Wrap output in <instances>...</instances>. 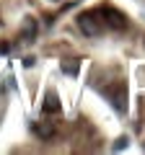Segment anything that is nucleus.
Listing matches in <instances>:
<instances>
[{
  "label": "nucleus",
  "instance_id": "8",
  "mask_svg": "<svg viewBox=\"0 0 145 155\" xmlns=\"http://www.w3.org/2000/svg\"><path fill=\"white\" fill-rule=\"evenodd\" d=\"M122 147H127V137H119L117 142H114V150H122Z\"/></svg>",
  "mask_w": 145,
  "mask_h": 155
},
{
  "label": "nucleus",
  "instance_id": "1",
  "mask_svg": "<svg viewBox=\"0 0 145 155\" xmlns=\"http://www.w3.org/2000/svg\"><path fill=\"white\" fill-rule=\"evenodd\" d=\"M75 23H78V28L86 34V36H99V34H101V18H99L96 11L80 13V16L75 18Z\"/></svg>",
  "mask_w": 145,
  "mask_h": 155
},
{
  "label": "nucleus",
  "instance_id": "7",
  "mask_svg": "<svg viewBox=\"0 0 145 155\" xmlns=\"http://www.w3.org/2000/svg\"><path fill=\"white\" fill-rule=\"evenodd\" d=\"M62 72H67V75H75L78 72V60H67V62H62Z\"/></svg>",
  "mask_w": 145,
  "mask_h": 155
},
{
  "label": "nucleus",
  "instance_id": "5",
  "mask_svg": "<svg viewBox=\"0 0 145 155\" xmlns=\"http://www.w3.org/2000/svg\"><path fill=\"white\" fill-rule=\"evenodd\" d=\"M60 109H62V104H60V98H57V93L55 91H47L44 104H42V111H44V114H57Z\"/></svg>",
  "mask_w": 145,
  "mask_h": 155
},
{
  "label": "nucleus",
  "instance_id": "3",
  "mask_svg": "<svg viewBox=\"0 0 145 155\" xmlns=\"http://www.w3.org/2000/svg\"><path fill=\"white\" fill-rule=\"evenodd\" d=\"M106 96L112 98V106L117 111H127V88H124V83H117L114 88H109Z\"/></svg>",
  "mask_w": 145,
  "mask_h": 155
},
{
  "label": "nucleus",
  "instance_id": "6",
  "mask_svg": "<svg viewBox=\"0 0 145 155\" xmlns=\"http://www.w3.org/2000/svg\"><path fill=\"white\" fill-rule=\"evenodd\" d=\"M34 132H36V137H42V140H52L57 134V129H55L52 122H39L36 127H34Z\"/></svg>",
  "mask_w": 145,
  "mask_h": 155
},
{
  "label": "nucleus",
  "instance_id": "4",
  "mask_svg": "<svg viewBox=\"0 0 145 155\" xmlns=\"http://www.w3.org/2000/svg\"><path fill=\"white\" fill-rule=\"evenodd\" d=\"M36 28H39V26H36V18L26 16L21 21V39H23V41H34V39H36Z\"/></svg>",
  "mask_w": 145,
  "mask_h": 155
},
{
  "label": "nucleus",
  "instance_id": "9",
  "mask_svg": "<svg viewBox=\"0 0 145 155\" xmlns=\"http://www.w3.org/2000/svg\"><path fill=\"white\" fill-rule=\"evenodd\" d=\"M0 52H3V54H5V52H8V44H0Z\"/></svg>",
  "mask_w": 145,
  "mask_h": 155
},
{
  "label": "nucleus",
  "instance_id": "2",
  "mask_svg": "<svg viewBox=\"0 0 145 155\" xmlns=\"http://www.w3.org/2000/svg\"><path fill=\"white\" fill-rule=\"evenodd\" d=\"M99 13L104 16V23H106L109 28H114V31L127 28V16H124L122 11H117V8H112V5H101Z\"/></svg>",
  "mask_w": 145,
  "mask_h": 155
}]
</instances>
